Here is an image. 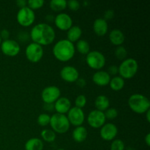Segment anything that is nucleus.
<instances>
[{"label":"nucleus","mask_w":150,"mask_h":150,"mask_svg":"<svg viewBox=\"0 0 150 150\" xmlns=\"http://www.w3.org/2000/svg\"><path fill=\"white\" fill-rule=\"evenodd\" d=\"M114 15H115V13H114V10H111V9L107 10L105 12V13H104L103 19L106 21L108 20H111V19L114 17Z\"/></svg>","instance_id":"obj_35"},{"label":"nucleus","mask_w":150,"mask_h":150,"mask_svg":"<svg viewBox=\"0 0 150 150\" xmlns=\"http://www.w3.org/2000/svg\"><path fill=\"white\" fill-rule=\"evenodd\" d=\"M1 51L5 56L13 57H16L19 54L21 47L17 41L8 39L2 40L1 43Z\"/></svg>","instance_id":"obj_10"},{"label":"nucleus","mask_w":150,"mask_h":150,"mask_svg":"<svg viewBox=\"0 0 150 150\" xmlns=\"http://www.w3.org/2000/svg\"><path fill=\"white\" fill-rule=\"evenodd\" d=\"M50 8L55 12H60L67 7V1L65 0H51L49 2Z\"/></svg>","instance_id":"obj_26"},{"label":"nucleus","mask_w":150,"mask_h":150,"mask_svg":"<svg viewBox=\"0 0 150 150\" xmlns=\"http://www.w3.org/2000/svg\"><path fill=\"white\" fill-rule=\"evenodd\" d=\"M146 121L148 122H150V110H149V111H146Z\"/></svg>","instance_id":"obj_43"},{"label":"nucleus","mask_w":150,"mask_h":150,"mask_svg":"<svg viewBox=\"0 0 150 150\" xmlns=\"http://www.w3.org/2000/svg\"><path fill=\"white\" fill-rule=\"evenodd\" d=\"M125 146L123 141L121 139H114L112 141L110 150H125Z\"/></svg>","instance_id":"obj_31"},{"label":"nucleus","mask_w":150,"mask_h":150,"mask_svg":"<svg viewBox=\"0 0 150 150\" xmlns=\"http://www.w3.org/2000/svg\"><path fill=\"white\" fill-rule=\"evenodd\" d=\"M118 134V128L113 123H105L100 130V136L104 141L109 142L115 139Z\"/></svg>","instance_id":"obj_13"},{"label":"nucleus","mask_w":150,"mask_h":150,"mask_svg":"<svg viewBox=\"0 0 150 150\" xmlns=\"http://www.w3.org/2000/svg\"><path fill=\"white\" fill-rule=\"evenodd\" d=\"M49 125L56 133L63 134L68 131L70 124L65 114L56 113L51 116Z\"/></svg>","instance_id":"obj_5"},{"label":"nucleus","mask_w":150,"mask_h":150,"mask_svg":"<svg viewBox=\"0 0 150 150\" xmlns=\"http://www.w3.org/2000/svg\"><path fill=\"white\" fill-rule=\"evenodd\" d=\"M111 76L103 70H98L92 76V81L99 86H105L109 84Z\"/></svg>","instance_id":"obj_17"},{"label":"nucleus","mask_w":150,"mask_h":150,"mask_svg":"<svg viewBox=\"0 0 150 150\" xmlns=\"http://www.w3.org/2000/svg\"><path fill=\"white\" fill-rule=\"evenodd\" d=\"M62 79L68 83H73L79 79V72L73 66H64L60 71Z\"/></svg>","instance_id":"obj_15"},{"label":"nucleus","mask_w":150,"mask_h":150,"mask_svg":"<svg viewBox=\"0 0 150 150\" xmlns=\"http://www.w3.org/2000/svg\"><path fill=\"white\" fill-rule=\"evenodd\" d=\"M75 48H76V50L80 54L86 55L90 51V45H89V42L86 40L80 39L76 42V45L75 46Z\"/></svg>","instance_id":"obj_25"},{"label":"nucleus","mask_w":150,"mask_h":150,"mask_svg":"<svg viewBox=\"0 0 150 150\" xmlns=\"http://www.w3.org/2000/svg\"><path fill=\"white\" fill-rule=\"evenodd\" d=\"M54 18H55V16H52V15H48V16H46V17H45V19H46L48 22L54 21Z\"/></svg>","instance_id":"obj_42"},{"label":"nucleus","mask_w":150,"mask_h":150,"mask_svg":"<svg viewBox=\"0 0 150 150\" xmlns=\"http://www.w3.org/2000/svg\"><path fill=\"white\" fill-rule=\"evenodd\" d=\"M29 36L33 42L42 46L48 45L54 42L56 38V32L50 24L40 23L32 27Z\"/></svg>","instance_id":"obj_1"},{"label":"nucleus","mask_w":150,"mask_h":150,"mask_svg":"<svg viewBox=\"0 0 150 150\" xmlns=\"http://www.w3.org/2000/svg\"><path fill=\"white\" fill-rule=\"evenodd\" d=\"M76 83H77V85L83 88V86H85V85L86 84V82L83 79H82V78H79V79L76 81Z\"/></svg>","instance_id":"obj_39"},{"label":"nucleus","mask_w":150,"mask_h":150,"mask_svg":"<svg viewBox=\"0 0 150 150\" xmlns=\"http://www.w3.org/2000/svg\"><path fill=\"white\" fill-rule=\"evenodd\" d=\"M105 120L104 112L96 109L90 111L87 116L88 124L93 128H100L105 123Z\"/></svg>","instance_id":"obj_12"},{"label":"nucleus","mask_w":150,"mask_h":150,"mask_svg":"<svg viewBox=\"0 0 150 150\" xmlns=\"http://www.w3.org/2000/svg\"><path fill=\"white\" fill-rule=\"evenodd\" d=\"M57 150H66V149H57Z\"/></svg>","instance_id":"obj_45"},{"label":"nucleus","mask_w":150,"mask_h":150,"mask_svg":"<svg viewBox=\"0 0 150 150\" xmlns=\"http://www.w3.org/2000/svg\"><path fill=\"white\" fill-rule=\"evenodd\" d=\"M114 54H115L116 57L120 60H125L127 57V51L124 46L122 45H120L116 48L115 51H114Z\"/></svg>","instance_id":"obj_28"},{"label":"nucleus","mask_w":150,"mask_h":150,"mask_svg":"<svg viewBox=\"0 0 150 150\" xmlns=\"http://www.w3.org/2000/svg\"><path fill=\"white\" fill-rule=\"evenodd\" d=\"M17 21L21 26L27 27L33 24L35 21V13L34 10L29 7H25L19 9L16 16Z\"/></svg>","instance_id":"obj_8"},{"label":"nucleus","mask_w":150,"mask_h":150,"mask_svg":"<svg viewBox=\"0 0 150 150\" xmlns=\"http://www.w3.org/2000/svg\"><path fill=\"white\" fill-rule=\"evenodd\" d=\"M109 86L112 90L120 91L124 88L125 80L120 76H114L113 78H111Z\"/></svg>","instance_id":"obj_24"},{"label":"nucleus","mask_w":150,"mask_h":150,"mask_svg":"<svg viewBox=\"0 0 150 150\" xmlns=\"http://www.w3.org/2000/svg\"><path fill=\"white\" fill-rule=\"evenodd\" d=\"M54 110L57 113L61 114H65L71 108V102L66 97H60L54 103Z\"/></svg>","instance_id":"obj_16"},{"label":"nucleus","mask_w":150,"mask_h":150,"mask_svg":"<svg viewBox=\"0 0 150 150\" xmlns=\"http://www.w3.org/2000/svg\"><path fill=\"white\" fill-rule=\"evenodd\" d=\"M67 119L70 125L76 127L81 126L85 120V114L81 108L72 107L67 112Z\"/></svg>","instance_id":"obj_11"},{"label":"nucleus","mask_w":150,"mask_h":150,"mask_svg":"<svg viewBox=\"0 0 150 150\" xmlns=\"http://www.w3.org/2000/svg\"><path fill=\"white\" fill-rule=\"evenodd\" d=\"M1 42H2V40H1V37H0V45H1Z\"/></svg>","instance_id":"obj_44"},{"label":"nucleus","mask_w":150,"mask_h":150,"mask_svg":"<svg viewBox=\"0 0 150 150\" xmlns=\"http://www.w3.org/2000/svg\"><path fill=\"white\" fill-rule=\"evenodd\" d=\"M43 146V142L38 138L29 139L24 145L25 150H42Z\"/></svg>","instance_id":"obj_23"},{"label":"nucleus","mask_w":150,"mask_h":150,"mask_svg":"<svg viewBox=\"0 0 150 150\" xmlns=\"http://www.w3.org/2000/svg\"><path fill=\"white\" fill-rule=\"evenodd\" d=\"M144 142L146 143V146H149L150 145V133H148L144 137Z\"/></svg>","instance_id":"obj_41"},{"label":"nucleus","mask_w":150,"mask_h":150,"mask_svg":"<svg viewBox=\"0 0 150 150\" xmlns=\"http://www.w3.org/2000/svg\"><path fill=\"white\" fill-rule=\"evenodd\" d=\"M53 54L57 60L62 62L70 61L76 53L74 43L67 39L57 41L53 47Z\"/></svg>","instance_id":"obj_2"},{"label":"nucleus","mask_w":150,"mask_h":150,"mask_svg":"<svg viewBox=\"0 0 150 150\" xmlns=\"http://www.w3.org/2000/svg\"><path fill=\"white\" fill-rule=\"evenodd\" d=\"M93 30L94 32L98 36L103 37L105 35L108 30V23L105 20H104L102 18L95 19L93 23Z\"/></svg>","instance_id":"obj_18"},{"label":"nucleus","mask_w":150,"mask_h":150,"mask_svg":"<svg viewBox=\"0 0 150 150\" xmlns=\"http://www.w3.org/2000/svg\"><path fill=\"white\" fill-rule=\"evenodd\" d=\"M105 57L103 53L98 51H89L86 57V62L90 68L100 70L105 66Z\"/></svg>","instance_id":"obj_6"},{"label":"nucleus","mask_w":150,"mask_h":150,"mask_svg":"<svg viewBox=\"0 0 150 150\" xmlns=\"http://www.w3.org/2000/svg\"><path fill=\"white\" fill-rule=\"evenodd\" d=\"M44 108L47 111H54V104H44Z\"/></svg>","instance_id":"obj_40"},{"label":"nucleus","mask_w":150,"mask_h":150,"mask_svg":"<svg viewBox=\"0 0 150 150\" xmlns=\"http://www.w3.org/2000/svg\"><path fill=\"white\" fill-rule=\"evenodd\" d=\"M88 136V132L86 127L83 126H78L73 130L72 136L73 140L77 143H82L86 139Z\"/></svg>","instance_id":"obj_20"},{"label":"nucleus","mask_w":150,"mask_h":150,"mask_svg":"<svg viewBox=\"0 0 150 150\" xmlns=\"http://www.w3.org/2000/svg\"><path fill=\"white\" fill-rule=\"evenodd\" d=\"M44 54L42 46L35 42H31L25 49L26 59L32 63H37L41 60Z\"/></svg>","instance_id":"obj_7"},{"label":"nucleus","mask_w":150,"mask_h":150,"mask_svg":"<svg viewBox=\"0 0 150 150\" xmlns=\"http://www.w3.org/2000/svg\"><path fill=\"white\" fill-rule=\"evenodd\" d=\"M56 26L62 31H67L73 26V19L70 15L60 13L55 16L54 21Z\"/></svg>","instance_id":"obj_14"},{"label":"nucleus","mask_w":150,"mask_h":150,"mask_svg":"<svg viewBox=\"0 0 150 150\" xmlns=\"http://www.w3.org/2000/svg\"><path fill=\"white\" fill-rule=\"evenodd\" d=\"M86 101H87V100H86V98L85 95H78L77 98L75 100V105H76V107L81 108L82 109L86 105Z\"/></svg>","instance_id":"obj_32"},{"label":"nucleus","mask_w":150,"mask_h":150,"mask_svg":"<svg viewBox=\"0 0 150 150\" xmlns=\"http://www.w3.org/2000/svg\"><path fill=\"white\" fill-rule=\"evenodd\" d=\"M110 105L109 99L105 95H98L95 100V106L96 110L104 112L106 111Z\"/></svg>","instance_id":"obj_22"},{"label":"nucleus","mask_w":150,"mask_h":150,"mask_svg":"<svg viewBox=\"0 0 150 150\" xmlns=\"http://www.w3.org/2000/svg\"><path fill=\"white\" fill-rule=\"evenodd\" d=\"M61 95V91L57 86H48L42 89L41 98L44 103L54 104Z\"/></svg>","instance_id":"obj_9"},{"label":"nucleus","mask_w":150,"mask_h":150,"mask_svg":"<svg viewBox=\"0 0 150 150\" xmlns=\"http://www.w3.org/2000/svg\"><path fill=\"white\" fill-rule=\"evenodd\" d=\"M50 120H51V116L49 114H46V113H42V114H40L38 116L37 122H38L39 125L42 126V127H45V126L49 125Z\"/></svg>","instance_id":"obj_29"},{"label":"nucleus","mask_w":150,"mask_h":150,"mask_svg":"<svg viewBox=\"0 0 150 150\" xmlns=\"http://www.w3.org/2000/svg\"><path fill=\"white\" fill-rule=\"evenodd\" d=\"M10 32H9L7 29H4L0 32V37H1V40H8L10 38Z\"/></svg>","instance_id":"obj_37"},{"label":"nucleus","mask_w":150,"mask_h":150,"mask_svg":"<svg viewBox=\"0 0 150 150\" xmlns=\"http://www.w3.org/2000/svg\"><path fill=\"white\" fill-rule=\"evenodd\" d=\"M104 114H105V119L112 120L117 117V116H118V111L114 108H108L106 111H105Z\"/></svg>","instance_id":"obj_33"},{"label":"nucleus","mask_w":150,"mask_h":150,"mask_svg":"<svg viewBox=\"0 0 150 150\" xmlns=\"http://www.w3.org/2000/svg\"><path fill=\"white\" fill-rule=\"evenodd\" d=\"M82 35V29L79 26H72L67 30V40L74 43L80 40Z\"/></svg>","instance_id":"obj_21"},{"label":"nucleus","mask_w":150,"mask_h":150,"mask_svg":"<svg viewBox=\"0 0 150 150\" xmlns=\"http://www.w3.org/2000/svg\"><path fill=\"white\" fill-rule=\"evenodd\" d=\"M139 70V64L135 59H125L118 67V73L123 79H130L134 77Z\"/></svg>","instance_id":"obj_4"},{"label":"nucleus","mask_w":150,"mask_h":150,"mask_svg":"<svg viewBox=\"0 0 150 150\" xmlns=\"http://www.w3.org/2000/svg\"><path fill=\"white\" fill-rule=\"evenodd\" d=\"M109 40L113 45L116 46H120L125 42V35L120 29H114L111 30L109 33Z\"/></svg>","instance_id":"obj_19"},{"label":"nucleus","mask_w":150,"mask_h":150,"mask_svg":"<svg viewBox=\"0 0 150 150\" xmlns=\"http://www.w3.org/2000/svg\"><path fill=\"white\" fill-rule=\"evenodd\" d=\"M129 107L134 113L138 114H145L150 108L149 100L142 94H133L128 98Z\"/></svg>","instance_id":"obj_3"},{"label":"nucleus","mask_w":150,"mask_h":150,"mask_svg":"<svg viewBox=\"0 0 150 150\" xmlns=\"http://www.w3.org/2000/svg\"><path fill=\"white\" fill-rule=\"evenodd\" d=\"M67 7L73 11H77L80 9L81 4L78 0H70L67 1Z\"/></svg>","instance_id":"obj_34"},{"label":"nucleus","mask_w":150,"mask_h":150,"mask_svg":"<svg viewBox=\"0 0 150 150\" xmlns=\"http://www.w3.org/2000/svg\"><path fill=\"white\" fill-rule=\"evenodd\" d=\"M43 0H29L27 1V7L32 9V10H38V9L41 8L44 5Z\"/></svg>","instance_id":"obj_30"},{"label":"nucleus","mask_w":150,"mask_h":150,"mask_svg":"<svg viewBox=\"0 0 150 150\" xmlns=\"http://www.w3.org/2000/svg\"><path fill=\"white\" fill-rule=\"evenodd\" d=\"M40 136L42 140L48 143H52L56 140L57 138V133L52 130L50 129H44L41 131Z\"/></svg>","instance_id":"obj_27"},{"label":"nucleus","mask_w":150,"mask_h":150,"mask_svg":"<svg viewBox=\"0 0 150 150\" xmlns=\"http://www.w3.org/2000/svg\"><path fill=\"white\" fill-rule=\"evenodd\" d=\"M16 4L21 9L27 6V1H26V0H17L16 1Z\"/></svg>","instance_id":"obj_38"},{"label":"nucleus","mask_w":150,"mask_h":150,"mask_svg":"<svg viewBox=\"0 0 150 150\" xmlns=\"http://www.w3.org/2000/svg\"><path fill=\"white\" fill-rule=\"evenodd\" d=\"M107 73L110 76H116L118 73V67L116 65H111L110 67H108Z\"/></svg>","instance_id":"obj_36"}]
</instances>
